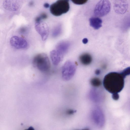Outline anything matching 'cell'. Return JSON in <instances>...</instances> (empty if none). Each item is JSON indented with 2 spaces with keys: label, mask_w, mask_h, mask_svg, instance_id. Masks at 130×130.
Masks as SVG:
<instances>
[{
  "label": "cell",
  "mask_w": 130,
  "mask_h": 130,
  "mask_svg": "<svg viewBox=\"0 0 130 130\" xmlns=\"http://www.w3.org/2000/svg\"><path fill=\"white\" fill-rule=\"evenodd\" d=\"M91 118L94 123L97 126L101 127L105 122L104 116L101 110L96 107L92 110L91 113Z\"/></svg>",
  "instance_id": "52a82bcc"
},
{
  "label": "cell",
  "mask_w": 130,
  "mask_h": 130,
  "mask_svg": "<svg viewBox=\"0 0 130 130\" xmlns=\"http://www.w3.org/2000/svg\"><path fill=\"white\" fill-rule=\"evenodd\" d=\"M90 83L91 85L94 87H99L101 84L100 80L97 78H92L91 80Z\"/></svg>",
  "instance_id": "9a60e30c"
},
{
  "label": "cell",
  "mask_w": 130,
  "mask_h": 130,
  "mask_svg": "<svg viewBox=\"0 0 130 130\" xmlns=\"http://www.w3.org/2000/svg\"><path fill=\"white\" fill-rule=\"evenodd\" d=\"M88 39L86 38H84L82 40V42L84 44L87 43L88 42Z\"/></svg>",
  "instance_id": "44dd1931"
},
{
  "label": "cell",
  "mask_w": 130,
  "mask_h": 130,
  "mask_svg": "<svg viewBox=\"0 0 130 130\" xmlns=\"http://www.w3.org/2000/svg\"><path fill=\"white\" fill-rule=\"evenodd\" d=\"M32 63L35 67L43 72L48 71L50 67L48 57L44 53L40 54L36 56L33 59Z\"/></svg>",
  "instance_id": "3957f363"
},
{
  "label": "cell",
  "mask_w": 130,
  "mask_h": 130,
  "mask_svg": "<svg viewBox=\"0 0 130 130\" xmlns=\"http://www.w3.org/2000/svg\"><path fill=\"white\" fill-rule=\"evenodd\" d=\"M110 8L111 4L109 0H100L95 7L94 14L98 17L104 16L109 13Z\"/></svg>",
  "instance_id": "5b68a950"
},
{
  "label": "cell",
  "mask_w": 130,
  "mask_h": 130,
  "mask_svg": "<svg viewBox=\"0 0 130 130\" xmlns=\"http://www.w3.org/2000/svg\"><path fill=\"white\" fill-rule=\"evenodd\" d=\"M69 43L67 42H62L58 43L56 46V50L63 55L68 50Z\"/></svg>",
  "instance_id": "8fae6325"
},
{
  "label": "cell",
  "mask_w": 130,
  "mask_h": 130,
  "mask_svg": "<svg viewBox=\"0 0 130 130\" xmlns=\"http://www.w3.org/2000/svg\"><path fill=\"white\" fill-rule=\"evenodd\" d=\"M125 78L120 72H110L104 78L103 86L107 91L112 94L118 93L124 87Z\"/></svg>",
  "instance_id": "6da1fadb"
},
{
  "label": "cell",
  "mask_w": 130,
  "mask_h": 130,
  "mask_svg": "<svg viewBox=\"0 0 130 130\" xmlns=\"http://www.w3.org/2000/svg\"><path fill=\"white\" fill-rule=\"evenodd\" d=\"M42 20L36 19L35 27L36 31L41 36L42 41H44L48 37L49 29L47 24Z\"/></svg>",
  "instance_id": "8992f818"
},
{
  "label": "cell",
  "mask_w": 130,
  "mask_h": 130,
  "mask_svg": "<svg viewBox=\"0 0 130 130\" xmlns=\"http://www.w3.org/2000/svg\"><path fill=\"white\" fill-rule=\"evenodd\" d=\"M27 30V28L24 27H23L19 29V32L21 34H24L26 33Z\"/></svg>",
  "instance_id": "ffe728a7"
},
{
  "label": "cell",
  "mask_w": 130,
  "mask_h": 130,
  "mask_svg": "<svg viewBox=\"0 0 130 130\" xmlns=\"http://www.w3.org/2000/svg\"><path fill=\"white\" fill-rule=\"evenodd\" d=\"M95 88L92 89L90 92V96L91 100L95 102H98L100 100V95Z\"/></svg>",
  "instance_id": "5bb4252c"
},
{
  "label": "cell",
  "mask_w": 130,
  "mask_h": 130,
  "mask_svg": "<svg viewBox=\"0 0 130 130\" xmlns=\"http://www.w3.org/2000/svg\"><path fill=\"white\" fill-rule=\"evenodd\" d=\"M75 63L70 61H66L62 68V76L63 79L68 81L71 79L74 75L76 70Z\"/></svg>",
  "instance_id": "277c9868"
},
{
  "label": "cell",
  "mask_w": 130,
  "mask_h": 130,
  "mask_svg": "<svg viewBox=\"0 0 130 130\" xmlns=\"http://www.w3.org/2000/svg\"><path fill=\"white\" fill-rule=\"evenodd\" d=\"M79 59L80 62L85 65L90 64L92 60V58L91 55L87 53H85L81 55L79 57Z\"/></svg>",
  "instance_id": "4fadbf2b"
},
{
  "label": "cell",
  "mask_w": 130,
  "mask_h": 130,
  "mask_svg": "<svg viewBox=\"0 0 130 130\" xmlns=\"http://www.w3.org/2000/svg\"><path fill=\"white\" fill-rule=\"evenodd\" d=\"M50 56L53 64L57 66L62 60L63 55L55 50L50 52Z\"/></svg>",
  "instance_id": "30bf717a"
},
{
  "label": "cell",
  "mask_w": 130,
  "mask_h": 130,
  "mask_svg": "<svg viewBox=\"0 0 130 130\" xmlns=\"http://www.w3.org/2000/svg\"><path fill=\"white\" fill-rule=\"evenodd\" d=\"M90 25L94 29H98L102 26V20L98 17H92L89 19Z\"/></svg>",
  "instance_id": "7c38bea8"
},
{
  "label": "cell",
  "mask_w": 130,
  "mask_h": 130,
  "mask_svg": "<svg viewBox=\"0 0 130 130\" xmlns=\"http://www.w3.org/2000/svg\"><path fill=\"white\" fill-rule=\"evenodd\" d=\"M74 3L78 5H82L85 3L88 0H71Z\"/></svg>",
  "instance_id": "ac0fdd59"
},
{
  "label": "cell",
  "mask_w": 130,
  "mask_h": 130,
  "mask_svg": "<svg viewBox=\"0 0 130 130\" xmlns=\"http://www.w3.org/2000/svg\"><path fill=\"white\" fill-rule=\"evenodd\" d=\"M61 31L60 27L59 26H57L53 30L52 33V36L54 37L58 36L60 34Z\"/></svg>",
  "instance_id": "2e32d148"
},
{
  "label": "cell",
  "mask_w": 130,
  "mask_h": 130,
  "mask_svg": "<svg viewBox=\"0 0 130 130\" xmlns=\"http://www.w3.org/2000/svg\"><path fill=\"white\" fill-rule=\"evenodd\" d=\"M100 71L99 69L96 70L95 71V74L97 75L99 74L100 73Z\"/></svg>",
  "instance_id": "7402d4cb"
},
{
  "label": "cell",
  "mask_w": 130,
  "mask_h": 130,
  "mask_svg": "<svg viewBox=\"0 0 130 130\" xmlns=\"http://www.w3.org/2000/svg\"><path fill=\"white\" fill-rule=\"evenodd\" d=\"M69 0H58L52 4L50 11L54 15L58 16L67 12L70 8Z\"/></svg>",
  "instance_id": "7a4b0ae2"
},
{
  "label": "cell",
  "mask_w": 130,
  "mask_h": 130,
  "mask_svg": "<svg viewBox=\"0 0 130 130\" xmlns=\"http://www.w3.org/2000/svg\"><path fill=\"white\" fill-rule=\"evenodd\" d=\"M128 7L127 2L125 0H117L114 3L113 8L117 14H123L126 12Z\"/></svg>",
  "instance_id": "9c48e42d"
},
{
  "label": "cell",
  "mask_w": 130,
  "mask_h": 130,
  "mask_svg": "<svg viewBox=\"0 0 130 130\" xmlns=\"http://www.w3.org/2000/svg\"><path fill=\"white\" fill-rule=\"evenodd\" d=\"M10 42L12 46L17 49H24L28 46V43L25 39L16 36L11 37Z\"/></svg>",
  "instance_id": "ba28073f"
},
{
  "label": "cell",
  "mask_w": 130,
  "mask_h": 130,
  "mask_svg": "<svg viewBox=\"0 0 130 130\" xmlns=\"http://www.w3.org/2000/svg\"><path fill=\"white\" fill-rule=\"evenodd\" d=\"M120 72L125 78L126 76L130 75V67L125 68Z\"/></svg>",
  "instance_id": "e0dca14e"
},
{
  "label": "cell",
  "mask_w": 130,
  "mask_h": 130,
  "mask_svg": "<svg viewBox=\"0 0 130 130\" xmlns=\"http://www.w3.org/2000/svg\"><path fill=\"white\" fill-rule=\"evenodd\" d=\"M49 5L47 3H45L44 5V6L45 8H47L49 7Z\"/></svg>",
  "instance_id": "603a6c76"
},
{
  "label": "cell",
  "mask_w": 130,
  "mask_h": 130,
  "mask_svg": "<svg viewBox=\"0 0 130 130\" xmlns=\"http://www.w3.org/2000/svg\"><path fill=\"white\" fill-rule=\"evenodd\" d=\"M112 98L114 100H118L119 97V95L118 93H115L112 94Z\"/></svg>",
  "instance_id": "d6986e66"
}]
</instances>
